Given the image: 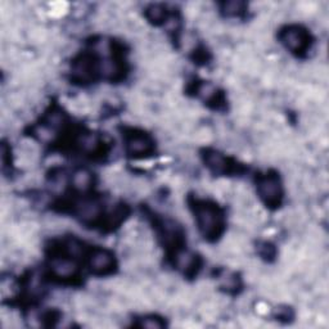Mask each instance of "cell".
<instances>
[{
	"mask_svg": "<svg viewBox=\"0 0 329 329\" xmlns=\"http://www.w3.org/2000/svg\"><path fill=\"white\" fill-rule=\"evenodd\" d=\"M197 218H198L199 228L207 236L215 233L216 229L220 227V216L215 211V208L210 207V206H203V207L198 208Z\"/></svg>",
	"mask_w": 329,
	"mask_h": 329,
	"instance_id": "6da1fadb",
	"label": "cell"
},
{
	"mask_svg": "<svg viewBox=\"0 0 329 329\" xmlns=\"http://www.w3.org/2000/svg\"><path fill=\"white\" fill-rule=\"evenodd\" d=\"M260 194L266 199V202L273 203L280 197V186L275 177H267L260 183Z\"/></svg>",
	"mask_w": 329,
	"mask_h": 329,
	"instance_id": "7a4b0ae2",
	"label": "cell"
},
{
	"mask_svg": "<svg viewBox=\"0 0 329 329\" xmlns=\"http://www.w3.org/2000/svg\"><path fill=\"white\" fill-rule=\"evenodd\" d=\"M113 264V258L108 251H96L90 261L91 269L95 273H106Z\"/></svg>",
	"mask_w": 329,
	"mask_h": 329,
	"instance_id": "3957f363",
	"label": "cell"
},
{
	"mask_svg": "<svg viewBox=\"0 0 329 329\" xmlns=\"http://www.w3.org/2000/svg\"><path fill=\"white\" fill-rule=\"evenodd\" d=\"M283 40H284V43L289 49L300 50L305 44V35L298 28H291V30L286 31V34L283 36Z\"/></svg>",
	"mask_w": 329,
	"mask_h": 329,
	"instance_id": "277c9868",
	"label": "cell"
},
{
	"mask_svg": "<svg viewBox=\"0 0 329 329\" xmlns=\"http://www.w3.org/2000/svg\"><path fill=\"white\" fill-rule=\"evenodd\" d=\"M129 152L133 155H138V153H147L151 148V143L148 142L147 138L137 137L129 142Z\"/></svg>",
	"mask_w": 329,
	"mask_h": 329,
	"instance_id": "5b68a950",
	"label": "cell"
},
{
	"mask_svg": "<svg viewBox=\"0 0 329 329\" xmlns=\"http://www.w3.org/2000/svg\"><path fill=\"white\" fill-rule=\"evenodd\" d=\"M100 212V208L95 202H85L80 207V215L84 220H93Z\"/></svg>",
	"mask_w": 329,
	"mask_h": 329,
	"instance_id": "8992f818",
	"label": "cell"
},
{
	"mask_svg": "<svg viewBox=\"0 0 329 329\" xmlns=\"http://www.w3.org/2000/svg\"><path fill=\"white\" fill-rule=\"evenodd\" d=\"M52 267H53L54 273L59 276H70V275H72L75 271V265L69 260L54 261L53 265H52Z\"/></svg>",
	"mask_w": 329,
	"mask_h": 329,
	"instance_id": "52a82bcc",
	"label": "cell"
},
{
	"mask_svg": "<svg viewBox=\"0 0 329 329\" xmlns=\"http://www.w3.org/2000/svg\"><path fill=\"white\" fill-rule=\"evenodd\" d=\"M207 164L215 172H221V171H224L225 167H227V166H225L227 161H225V159H224L220 153L211 152L207 156Z\"/></svg>",
	"mask_w": 329,
	"mask_h": 329,
	"instance_id": "ba28073f",
	"label": "cell"
},
{
	"mask_svg": "<svg viewBox=\"0 0 329 329\" xmlns=\"http://www.w3.org/2000/svg\"><path fill=\"white\" fill-rule=\"evenodd\" d=\"M91 175L85 170L78 171L74 176V185L79 189H86L90 186Z\"/></svg>",
	"mask_w": 329,
	"mask_h": 329,
	"instance_id": "9c48e42d",
	"label": "cell"
},
{
	"mask_svg": "<svg viewBox=\"0 0 329 329\" xmlns=\"http://www.w3.org/2000/svg\"><path fill=\"white\" fill-rule=\"evenodd\" d=\"M225 6H227L228 13H238L239 10H241V6H242V3H237V1H232V3H228Z\"/></svg>",
	"mask_w": 329,
	"mask_h": 329,
	"instance_id": "30bf717a",
	"label": "cell"
},
{
	"mask_svg": "<svg viewBox=\"0 0 329 329\" xmlns=\"http://www.w3.org/2000/svg\"><path fill=\"white\" fill-rule=\"evenodd\" d=\"M151 17H152V19H155V21H159V19H161L162 17H164V10L155 6V8H152V10H151Z\"/></svg>",
	"mask_w": 329,
	"mask_h": 329,
	"instance_id": "8fae6325",
	"label": "cell"
}]
</instances>
